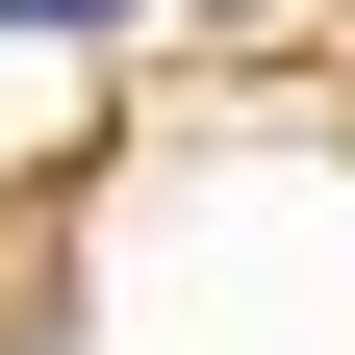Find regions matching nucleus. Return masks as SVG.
Wrapping results in <instances>:
<instances>
[{"mask_svg": "<svg viewBox=\"0 0 355 355\" xmlns=\"http://www.w3.org/2000/svg\"><path fill=\"white\" fill-rule=\"evenodd\" d=\"M0 26H127V0H0Z\"/></svg>", "mask_w": 355, "mask_h": 355, "instance_id": "obj_1", "label": "nucleus"}]
</instances>
